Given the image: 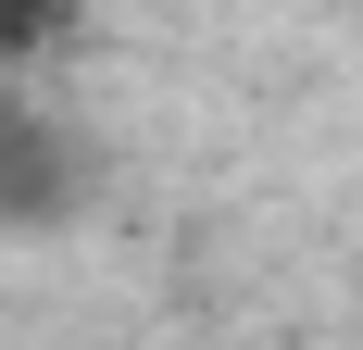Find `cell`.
<instances>
[{
	"label": "cell",
	"instance_id": "1",
	"mask_svg": "<svg viewBox=\"0 0 363 350\" xmlns=\"http://www.w3.org/2000/svg\"><path fill=\"white\" fill-rule=\"evenodd\" d=\"M75 188H88V150L63 125H38V113L0 101V225H63Z\"/></svg>",
	"mask_w": 363,
	"mask_h": 350
},
{
	"label": "cell",
	"instance_id": "2",
	"mask_svg": "<svg viewBox=\"0 0 363 350\" xmlns=\"http://www.w3.org/2000/svg\"><path fill=\"white\" fill-rule=\"evenodd\" d=\"M63 26H75V0H0V63H38Z\"/></svg>",
	"mask_w": 363,
	"mask_h": 350
}]
</instances>
